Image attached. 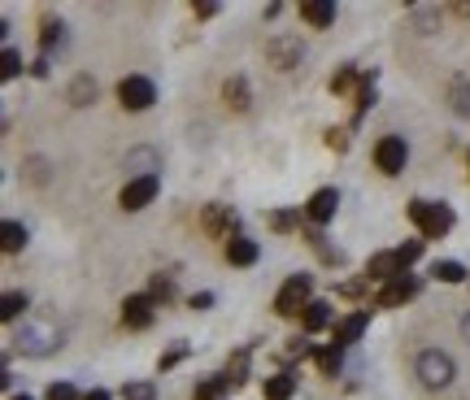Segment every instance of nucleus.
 <instances>
[{
  "mask_svg": "<svg viewBox=\"0 0 470 400\" xmlns=\"http://www.w3.org/2000/svg\"><path fill=\"white\" fill-rule=\"evenodd\" d=\"M409 222L423 239H444L453 231V209L444 200H409Z\"/></svg>",
  "mask_w": 470,
  "mask_h": 400,
  "instance_id": "nucleus-1",
  "label": "nucleus"
},
{
  "mask_svg": "<svg viewBox=\"0 0 470 400\" xmlns=\"http://www.w3.org/2000/svg\"><path fill=\"white\" fill-rule=\"evenodd\" d=\"M13 348H22L27 357H48L53 348H62V335L53 322H22L13 335Z\"/></svg>",
  "mask_w": 470,
  "mask_h": 400,
  "instance_id": "nucleus-2",
  "label": "nucleus"
},
{
  "mask_svg": "<svg viewBox=\"0 0 470 400\" xmlns=\"http://www.w3.org/2000/svg\"><path fill=\"white\" fill-rule=\"evenodd\" d=\"M314 304V279L309 274H292L283 288H279V296H274V313L279 318H297Z\"/></svg>",
  "mask_w": 470,
  "mask_h": 400,
  "instance_id": "nucleus-3",
  "label": "nucleus"
},
{
  "mask_svg": "<svg viewBox=\"0 0 470 400\" xmlns=\"http://www.w3.org/2000/svg\"><path fill=\"white\" fill-rule=\"evenodd\" d=\"M414 374L423 379V388H432V392H440V388H449L453 383V357L449 353H440V348H427V353H418V362H414Z\"/></svg>",
  "mask_w": 470,
  "mask_h": 400,
  "instance_id": "nucleus-4",
  "label": "nucleus"
},
{
  "mask_svg": "<svg viewBox=\"0 0 470 400\" xmlns=\"http://www.w3.org/2000/svg\"><path fill=\"white\" fill-rule=\"evenodd\" d=\"M153 100H157V88H153V79H144V74H127V79L118 83V104L131 109V113L148 109Z\"/></svg>",
  "mask_w": 470,
  "mask_h": 400,
  "instance_id": "nucleus-5",
  "label": "nucleus"
},
{
  "mask_svg": "<svg viewBox=\"0 0 470 400\" xmlns=\"http://www.w3.org/2000/svg\"><path fill=\"white\" fill-rule=\"evenodd\" d=\"M405 162H409V148H405V135H383L374 144V166L383 174H401Z\"/></svg>",
  "mask_w": 470,
  "mask_h": 400,
  "instance_id": "nucleus-6",
  "label": "nucleus"
},
{
  "mask_svg": "<svg viewBox=\"0 0 470 400\" xmlns=\"http://www.w3.org/2000/svg\"><path fill=\"white\" fill-rule=\"evenodd\" d=\"M157 188H162V179H157V174H139V179H131V183H127V188L118 192V204H122L127 213H135V209L153 204Z\"/></svg>",
  "mask_w": 470,
  "mask_h": 400,
  "instance_id": "nucleus-7",
  "label": "nucleus"
},
{
  "mask_svg": "<svg viewBox=\"0 0 470 400\" xmlns=\"http://www.w3.org/2000/svg\"><path fill=\"white\" fill-rule=\"evenodd\" d=\"M235 213H231V204H205V213H201V231L209 235V239H227L231 244L235 239Z\"/></svg>",
  "mask_w": 470,
  "mask_h": 400,
  "instance_id": "nucleus-8",
  "label": "nucleus"
},
{
  "mask_svg": "<svg viewBox=\"0 0 470 400\" xmlns=\"http://www.w3.org/2000/svg\"><path fill=\"white\" fill-rule=\"evenodd\" d=\"M266 57L279 70H297L301 66V57H305V44L297 39V35H279V39H270L266 44Z\"/></svg>",
  "mask_w": 470,
  "mask_h": 400,
  "instance_id": "nucleus-9",
  "label": "nucleus"
},
{
  "mask_svg": "<svg viewBox=\"0 0 470 400\" xmlns=\"http://www.w3.org/2000/svg\"><path fill=\"white\" fill-rule=\"evenodd\" d=\"M414 296H418V279L401 274V279H392V283H383L374 292V304L379 309H397V304H405V300H414Z\"/></svg>",
  "mask_w": 470,
  "mask_h": 400,
  "instance_id": "nucleus-10",
  "label": "nucleus"
},
{
  "mask_svg": "<svg viewBox=\"0 0 470 400\" xmlns=\"http://www.w3.org/2000/svg\"><path fill=\"white\" fill-rule=\"evenodd\" d=\"M366 327H370V313H366V309L348 313L344 322H336V331H332V348H340V353H344V348H353V344L366 335Z\"/></svg>",
  "mask_w": 470,
  "mask_h": 400,
  "instance_id": "nucleus-11",
  "label": "nucleus"
},
{
  "mask_svg": "<svg viewBox=\"0 0 470 400\" xmlns=\"http://www.w3.org/2000/svg\"><path fill=\"white\" fill-rule=\"evenodd\" d=\"M153 309H157L153 296H127L122 300V322H127L131 331H148V327H153Z\"/></svg>",
  "mask_w": 470,
  "mask_h": 400,
  "instance_id": "nucleus-12",
  "label": "nucleus"
},
{
  "mask_svg": "<svg viewBox=\"0 0 470 400\" xmlns=\"http://www.w3.org/2000/svg\"><path fill=\"white\" fill-rule=\"evenodd\" d=\"M336 209H340V192H336V188H318V192L309 196V204H305V218L323 227V222H332V218H336Z\"/></svg>",
  "mask_w": 470,
  "mask_h": 400,
  "instance_id": "nucleus-13",
  "label": "nucleus"
},
{
  "mask_svg": "<svg viewBox=\"0 0 470 400\" xmlns=\"http://www.w3.org/2000/svg\"><path fill=\"white\" fill-rule=\"evenodd\" d=\"M401 274H409V266L401 262V253H397V248H392V253L370 257V266H366V279H379V283H392V279H401Z\"/></svg>",
  "mask_w": 470,
  "mask_h": 400,
  "instance_id": "nucleus-14",
  "label": "nucleus"
},
{
  "mask_svg": "<svg viewBox=\"0 0 470 400\" xmlns=\"http://www.w3.org/2000/svg\"><path fill=\"white\" fill-rule=\"evenodd\" d=\"M301 18L314 31H327V27L336 22V4H332V0H301Z\"/></svg>",
  "mask_w": 470,
  "mask_h": 400,
  "instance_id": "nucleus-15",
  "label": "nucleus"
},
{
  "mask_svg": "<svg viewBox=\"0 0 470 400\" xmlns=\"http://www.w3.org/2000/svg\"><path fill=\"white\" fill-rule=\"evenodd\" d=\"M257 257H262L257 239H244V235H235L231 244H227V262H231V266H253Z\"/></svg>",
  "mask_w": 470,
  "mask_h": 400,
  "instance_id": "nucleus-16",
  "label": "nucleus"
},
{
  "mask_svg": "<svg viewBox=\"0 0 470 400\" xmlns=\"http://www.w3.org/2000/svg\"><path fill=\"white\" fill-rule=\"evenodd\" d=\"M292 392H297V379L292 374H270L266 383H262V396L266 400H292Z\"/></svg>",
  "mask_w": 470,
  "mask_h": 400,
  "instance_id": "nucleus-17",
  "label": "nucleus"
},
{
  "mask_svg": "<svg viewBox=\"0 0 470 400\" xmlns=\"http://www.w3.org/2000/svg\"><path fill=\"white\" fill-rule=\"evenodd\" d=\"M222 100H227V109H235V113H244L248 109V83L235 74V79H227L222 83Z\"/></svg>",
  "mask_w": 470,
  "mask_h": 400,
  "instance_id": "nucleus-18",
  "label": "nucleus"
},
{
  "mask_svg": "<svg viewBox=\"0 0 470 400\" xmlns=\"http://www.w3.org/2000/svg\"><path fill=\"white\" fill-rule=\"evenodd\" d=\"M301 327L305 331H323V327H332V304H327V300H314V304L301 313Z\"/></svg>",
  "mask_w": 470,
  "mask_h": 400,
  "instance_id": "nucleus-19",
  "label": "nucleus"
},
{
  "mask_svg": "<svg viewBox=\"0 0 470 400\" xmlns=\"http://www.w3.org/2000/svg\"><path fill=\"white\" fill-rule=\"evenodd\" d=\"M222 392H231L227 374H209L205 383H197V392H192V400H222Z\"/></svg>",
  "mask_w": 470,
  "mask_h": 400,
  "instance_id": "nucleus-20",
  "label": "nucleus"
},
{
  "mask_svg": "<svg viewBox=\"0 0 470 400\" xmlns=\"http://www.w3.org/2000/svg\"><path fill=\"white\" fill-rule=\"evenodd\" d=\"M0 248H4V253H22V248H27V227H22V222H4Z\"/></svg>",
  "mask_w": 470,
  "mask_h": 400,
  "instance_id": "nucleus-21",
  "label": "nucleus"
},
{
  "mask_svg": "<svg viewBox=\"0 0 470 400\" xmlns=\"http://www.w3.org/2000/svg\"><path fill=\"white\" fill-rule=\"evenodd\" d=\"M227 383H231V388L248 383V348H239L231 362H227Z\"/></svg>",
  "mask_w": 470,
  "mask_h": 400,
  "instance_id": "nucleus-22",
  "label": "nucleus"
},
{
  "mask_svg": "<svg viewBox=\"0 0 470 400\" xmlns=\"http://www.w3.org/2000/svg\"><path fill=\"white\" fill-rule=\"evenodd\" d=\"M432 279H436V283H462V279H466V266H462V262H436V266H432Z\"/></svg>",
  "mask_w": 470,
  "mask_h": 400,
  "instance_id": "nucleus-23",
  "label": "nucleus"
},
{
  "mask_svg": "<svg viewBox=\"0 0 470 400\" xmlns=\"http://www.w3.org/2000/svg\"><path fill=\"white\" fill-rule=\"evenodd\" d=\"M62 31H66V27H62V18H57V22H53V18H44V27H39V48H44V57L53 53V44H62Z\"/></svg>",
  "mask_w": 470,
  "mask_h": 400,
  "instance_id": "nucleus-24",
  "label": "nucleus"
},
{
  "mask_svg": "<svg viewBox=\"0 0 470 400\" xmlns=\"http://www.w3.org/2000/svg\"><path fill=\"white\" fill-rule=\"evenodd\" d=\"M27 304H31L27 292H9V296L0 300V318H4V322H18V313H22Z\"/></svg>",
  "mask_w": 470,
  "mask_h": 400,
  "instance_id": "nucleus-25",
  "label": "nucleus"
},
{
  "mask_svg": "<svg viewBox=\"0 0 470 400\" xmlns=\"http://www.w3.org/2000/svg\"><path fill=\"white\" fill-rule=\"evenodd\" d=\"M318 370H323L327 379H336L340 370H344V353H340V348H323V353H318Z\"/></svg>",
  "mask_w": 470,
  "mask_h": 400,
  "instance_id": "nucleus-26",
  "label": "nucleus"
},
{
  "mask_svg": "<svg viewBox=\"0 0 470 400\" xmlns=\"http://www.w3.org/2000/svg\"><path fill=\"white\" fill-rule=\"evenodd\" d=\"M449 104H453V113L470 118V83H453L449 88Z\"/></svg>",
  "mask_w": 470,
  "mask_h": 400,
  "instance_id": "nucleus-27",
  "label": "nucleus"
},
{
  "mask_svg": "<svg viewBox=\"0 0 470 400\" xmlns=\"http://www.w3.org/2000/svg\"><path fill=\"white\" fill-rule=\"evenodd\" d=\"M148 296H153V300H170V296H174V274H153Z\"/></svg>",
  "mask_w": 470,
  "mask_h": 400,
  "instance_id": "nucleus-28",
  "label": "nucleus"
},
{
  "mask_svg": "<svg viewBox=\"0 0 470 400\" xmlns=\"http://www.w3.org/2000/svg\"><path fill=\"white\" fill-rule=\"evenodd\" d=\"M88 96H97V83H92V79L83 74V79H79V83L70 88V100H74V104H88Z\"/></svg>",
  "mask_w": 470,
  "mask_h": 400,
  "instance_id": "nucleus-29",
  "label": "nucleus"
},
{
  "mask_svg": "<svg viewBox=\"0 0 470 400\" xmlns=\"http://www.w3.org/2000/svg\"><path fill=\"white\" fill-rule=\"evenodd\" d=\"M153 396H157L153 383H127V388H122V400H153Z\"/></svg>",
  "mask_w": 470,
  "mask_h": 400,
  "instance_id": "nucleus-30",
  "label": "nucleus"
},
{
  "mask_svg": "<svg viewBox=\"0 0 470 400\" xmlns=\"http://www.w3.org/2000/svg\"><path fill=\"white\" fill-rule=\"evenodd\" d=\"M353 83H357V70H353V66H344V70L336 74V79H332V92H340V96H344V92H348Z\"/></svg>",
  "mask_w": 470,
  "mask_h": 400,
  "instance_id": "nucleus-31",
  "label": "nucleus"
},
{
  "mask_svg": "<svg viewBox=\"0 0 470 400\" xmlns=\"http://www.w3.org/2000/svg\"><path fill=\"white\" fill-rule=\"evenodd\" d=\"M183 357H188V344H174L170 353H162V362H157V366H162V370H170V366H179Z\"/></svg>",
  "mask_w": 470,
  "mask_h": 400,
  "instance_id": "nucleus-32",
  "label": "nucleus"
},
{
  "mask_svg": "<svg viewBox=\"0 0 470 400\" xmlns=\"http://www.w3.org/2000/svg\"><path fill=\"white\" fill-rule=\"evenodd\" d=\"M22 74V57L13 48H4V79H18Z\"/></svg>",
  "mask_w": 470,
  "mask_h": 400,
  "instance_id": "nucleus-33",
  "label": "nucleus"
},
{
  "mask_svg": "<svg viewBox=\"0 0 470 400\" xmlns=\"http://www.w3.org/2000/svg\"><path fill=\"white\" fill-rule=\"evenodd\" d=\"M397 253H401L405 266H409V262H418V257H423V239H409V244H401Z\"/></svg>",
  "mask_w": 470,
  "mask_h": 400,
  "instance_id": "nucleus-34",
  "label": "nucleus"
},
{
  "mask_svg": "<svg viewBox=\"0 0 470 400\" xmlns=\"http://www.w3.org/2000/svg\"><path fill=\"white\" fill-rule=\"evenodd\" d=\"M309 353H314V348L305 344L301 335H297V339H288V348H283V357H309Z\"/></svg>",
  "mask_w": 470,
  "mask_h": 400,
  "instance_id": "nucleus-35",
  "label": "nucleus"
},
{
  "mask_svg": "<svg viewBox=\"0 0 470 400\" xmlns=\"http://www.w3.org/2000/svg\"><path fill=\"white\" fill-rule=\"evenodd\" d=\"M48 400H79V392H74L70 383H53V388H48Z\"/></svg>",
  "mask_w": 470,
  "mask_h": 400,
  "instance_id": "nucleus-36",
  "label": "nucleus"
},
{
  "mask_svg": "<svg viewBox=\"0 0 470 400\" xmlns=\"http://www.w3.org/2000/svg\"><path fill=\"white\" fill-rule=\"evenodd\" d=\"M327 148L344 153V148H348V131H327Z\"/></svg>",
  "mask_w": 470,
  "mask_h": 400,
  "instance_id": "nucleus-37",
  "label": "nucleus"
},
{
  "mask_svg": "<svg viewBox=\"0 0 470 400\" xmlns=\"http://www.w3.org/2000/svg\"><path fill=\"white\" fill-rule=\"evenodd\" d=\"M270 222H274V231H292V222H297V213H274Z\"/></svg>",
  "mask_w": 470,
  "mask_h": 400,
  "instance_id": "nucleus-38",
  "label": "nucleus"
},
{
  "mask_svg": "<svg viewBox=\"0 0 470 400\" xmlns=\"http://www.w3.org/2000/svg\"><path fill=\"white\" fill-rule=\"evenodd\" d=\"M188 304H192V309H209V304H214V292H197Z\"/></svg>",
  "mask_w": 470,
  "mask_h": 400,
  "instance_id": "nucleus-39",
  "label": "nucleus"
},
{
  "mask_svg": "<svg viewBox=\"0 0 470 400\" xmlns=\"http://www.w3.org/2000/svg\"><path fill=\"white\" fill-rule=\"evenodd\" d=\"M192 13H197V18H214V13H218V4H192Z\"/></svg>",
  "mask_w": 470,
  "mask_h": 400,
  "instance_id": "nucleus-40",
  "label": "nucleus"
},
{
  "mask_svg": "<svg viewBox=\"0 0 470 400\" xmlns=\"http://www.w3.org/2000/svg\"><path fill=\"white\" fill-rule=\"evenodd\" d=\"M31 74H35V79H44V74H48V57H39V62L31 66Z\"/></svg>",
  "mask_w": 470,
  "mask_h": 400,
  "instance_id": "nucleus-41",
  "label": "nucleus"
},
{
  "mask_svg": "<svg viewBox=\"0 0 470 400\" xmlns=\"http://www.w3.org/2000/svg\"><path fill=\"white\" fill-rule=\"evenodd\" d=\"M83 400H109V392H101V388H92V392H88Z\"/></svg>",
  "mask_w": 470,
  "mask_h": 400,
  "instance_id": "nucleus-42",
  "label": "nucleus"
},
{
  "mask_svg": "<svg viewBox=\"0 0 470 400\" xmlns=\"http://www.w3.org/2000/svg\"><path fill=\"white\" fill-rule=\"evenodd\" d=\"M453 13H457V18H470V4H453Z\"/></svg>",
  "mask_w": 470,
  "mask_h": 400,
  "instance_id": "nucleus-43",
  "label": "nucleus"
},
{
  "mask_svg": "<svg viewBox=\"0 0 470 400\" xmlns=\"http://www.w3.org/2000/svg\"><path fill=\"white\" fill-rule=\"evenodd\" d=\"M462 335H466V344H470V313L462 318Z\"/></svg>",
  "mask_w": 470,
  "mask_h": 400,
  "instance_id": "nucleus-44",
  "label": "nucleus"
},
{
  "mask_svg": "<svg viewBox=\"0 0 470 400\" xmlns=\"http://www.w3.org/2000/svg\"><path fill=\"white\" fill-rule=\"evenodd\" d=\"M9 400H31V396H9Z\"/></svg>",
  "mask_w": 470,
  "mask_h": 400,
  "instance_id": "nucleus-45",
  "label": "nucleus"
}]
</instances>
